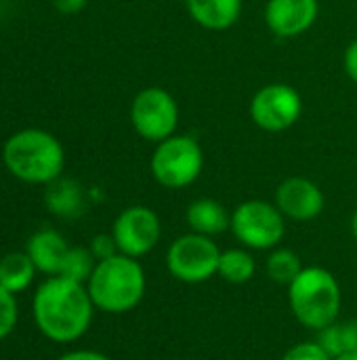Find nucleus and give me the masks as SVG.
<instances>
[{"label":"nucleus","instance_id":"obj_1","mask_svg":"<svg viewBox=\"0 0 357 360\" xmlns=\"http://www.w3.org/2000/svg\"><path fill=\"white\" fill-rule=\"evenodd\" d=\"M32 312L38 331L46 340L72 344L88 331L95 304L86 285L63 276H50L36 289Z\"/></svg>","mask_w":357,"mask_h":360},{"label":"nucleus","instance_id":"obj_2","mask_svg":"<svg viewBox=\"0 0 357 360\" xmlns=\"http://www.w3.org/2000/svg\"><path fill=\"white\" fill-rule=\"evenodd\" d=\"M2 162L19 181L48 186L63 173L65 150L50 131L32 127L13 133L4 141Z\"/></svg>","mask_w":357,"mask_h":360},{"label":"nucleus","instance_id":"obj_3","mask_svg":"<svg viewBox=\"0 0 357 360\" xmlns=\"http://www.w3.org/2000/svg\"><path fill=\"white\" fill-rule=\"evenodd\" d=\"M86 289L97 310L107 314L130 312L145 295L143 266L135 257L122 253L97 262Z\"/></svg>","mask_w":357,"mask_h":360},{"label":"nucleus","instance_id":"obj_4","mask_svg":"<svg viewBox=\"0 0 357 360\" xmlns=\"http://www.w3.org/2000/svg\"><path fill=\"white\" fill-rule=\"evenodd\" d=\"M288 302L303 327L320 331L339 319L343 302L341 285L326 268L309 266L288 285Z\"/></svg>","mask_w":357,"mask_h":360},{"label":"nucleus","instance_id":"obj_5","mask_svg":"<svg viewBox=\"0 0 357 360\" xmlns=\"http://www.w3.org/2000/svg\"><path fill=\"white\" fill-rule=\"evenodd\" d=\"M151 175L168 190H183L191 186L204 169V150L191 135H170L156 143L151 154Z\"/></svg>","mask_w":357,"mask_h":360},{"label":"nucleus","instance_id":"obj_6","mask_svg":"<svg viewBox=\"0 0 357 360\" xmlns=\"http://www.w3.org/2000/svg\"><path fill=\"white\" fill-rule=\"evenodd\" d=\"M229 230L248 249H276L286 234V217L267 200H246L231 213Z\"/></svg>","mask_w":357,"mask_h":360},{"label":"nucleus","instance_id":"obj_7","mask_svg":"<svg viewBox=\"0 0 357 360\" xmlns=\"http://www.w3.org/2000/svg\"><path fill=\"white\" fill-rule=\"evenodd\" d=\"M221 251L210 236L204 234H183L166 251L168 272L187 285H198L213 278L219 272Z\"/></svg>","mask_w":357,"mask_h":360},{"label":"nucleus","instance_id":"obj_8","mask_svg":"<svg viewBox=\"0 0 357 360\" xmlns=\"http://www.w3.org/2000/svg\"><path fill=\"white\" fill-rule=\"evenodd\" d=\"M130 124L141 139L160 143L177 133L179 105L166 89L147 86L130 103Z\"/></svg>","mask_w":357,"mask_h":360},{"label":"nucleus","instance_id":"obj_9","mask_svg":"<svg viewBox=\"0 0 357 360\" xmlns=\"http://www.w3.org/2000/svg\"><path fill=\"white\" fill-rule=\"evenodd\" d=\"M248 112L259 129L267 133H282L301 118L303 99L295 86L286 82H274L255 93Z\"/></svg>","mask_w":357,"mask_h":360},{"label":"nucleus","instance_id":"obj_10","mask_svg":"<svg viewBox=\"0 0 357 360\" xmlns=\"http://www.w3.org/2000/svg\"><path fill=\"white\" fill-rule=\"evenodd\" d=\"M112 236L122 255L139 259L158 245L162 236V224L154 209L145 205H133L116 217Z\"/></svg>","mask_w":357,"mask_h":360},{"label":"nucleus","instance_id":"obj_11","mask_svg":"<svg viewBox=\"0 0 357 360\" xmlns=\"http://www.w3.org/2000/svg\"><path fill=\"white\" fill-rule=\"evenodd\" d=\"M326 198L320 186L307 177H288L276 190V207L286 219L311 221L324 211Z\"/></svg>","mask_w":357,"mask_h":360},{"label":"nucleus","instance_id":"obj_12","mask_svg":"<svg viewBox=\"0 0 357 360\" xmlns=\"http://www.w3.org/2000/svg\"><path fill=\"white\" fill-rule=\"evenodd\" d=\"M318 15V0H269L265 4V23L278 38L305 34L316 23Z\"/></svg>","mask_w":357,"mask_h":360},{"label":"nucleus","instance_id":"obj_13","mask_svg":"<svg viewBox=\"0 0 357 360\" xmlns=\"http://www.w3.org/2000/svg\"><path fill=\"white\" fill-rule=\"evenodd\" d=\"M67 251H69V247H67L65 238L53 228H42V230L34 232L25 245V253L34 262L36 270L42 274H48V276L59 274Z\"/></svg>","mask_w":357,"mask_h":360},{"label":"nucleus","instance_id":"obj_14","mask_svg":"<svg viewBox=\"0 0 357 360\" xmlns=\"http://www.w3.org/2000/svg\"><path fill=\"white\" fill-rule=\"evenodd\" d=\"M191 19L206 30H229L242 15V0H185Z\"/></svg>","mask_w":357,"mask_h":360},{"label":"nucleus","instance_id":"obj_15","mask_svg":"<svg viewBox=\"0 0 357 360\" xmlns=\"http://www.w3.org/2000/svg\"><path fill=\"white\" fill-rule=\"evenodd\" d=\"M185 219L196 234L204 236H217L229 230L231 226V213L215 198H196L185 213Z\"/></svg>","mask_w":357,"mask_h":360},{"label":"nucleus","instance_id":"obj_16","mask_svg":"<svg viewBox=\"0 0 357 360\" xmlns=\"http://www.w3.org/2000/svg\"><path fill=\"white\" fill-rule=\"evenodd\" d=\"M44 202H46L50 213L65 217V219H74V217L84 213L86 196H84L82 186L76 179L59 177L46 186Z\"/></svg>","mask_w":357,"mask_h":360},{"label":"nucleus","instance_id":"obj_17","mask_svg":"<svg viewBox=\"0 0 357 360\" xmlns=\"http://www.w3.org/2000/svg\"><path fill=\"white\" fill-rule=\"evenodd\" d=\"M36 272L38 270L25 251L23 253H19V251L6 253L0 259V285L11 293L25 291L32 285Z\"/></svg>","mask_w":357,"mask_h":360},{"label":"nucleus","instance_id":"obj_18","mask_svg":"<svg viewBox=\"0 0 357 360\" xmlns=\"http://www.w3.org/2000/svg\"><path fill=\"white\" fill-rule=\"evenodd\" d=\"M257 272L255 257L246 249H227L219 259V276L229 285H246Z\"/></svg>","mask_w":357,"mask_h":360},{"label":"nucleus","instance_id":"obj_19","mask_svg":"<svg viewBox=\"0 0 357 360\" xmlns=\"http://www.w3.org/2000/svg\"><path fill=\"white\" fill-rule=\"evenodd\" d=\"M265 272L274 283L288 287L303 272V262L292 249H274L265 262Z\"/></svg>","mask_w":357,"mask_h":360},{"label":"nucleus","instance_id":"obj_20","mask_svg":"<svg viewBox=\"0 0 357 360\" xmlns=\"http://www.w3.org/2000/svg\"><path fill=\"white\" fill-rule=\"evenodd\" d=\"M95 266H97V259L90 253V249H86V247H69L57 276H63V278H69L74 283L86 285L88 278L95 272Z\"/></svg>","mask_w":357,"mask_h":360},{"label":"nucleus","instance_id":"obj_21","mask_svg":"<svg viewBox=\"0 0 357 360\" xmlns=\"http://www.w3.org/2000/svg\"><path fill=\"white\" fill-rule=\"evenodd\" d=\"M17 321H19V306H17L15 293L6 291L0 285V342L6 340L15 331Z\"/></svg>","mask_w":357,"mask_h":360},{"label":"nucleus","instance_id":"obj_22","mask_svg":"<svg viewBox=\"0 0 357 360\" xmlns=\"http://www.w3.org/2000/svg\"><path fill=\"white\" fill-rule=\"evenodd\" d=\"M282 360H332V356L318 342H303L292 346Z\"/></svg>","mask_w":357,"mask_h":360},{"label":"nucleus","instance_id":"obj_23","mask_svg":"<svg viewBox=\"0 0 357 360\" xmlns=\"http://www.w3.org/2000/svg\"><path fill=\"white\" fill-rule=\"evenodd\" d=\"M316 342L332 356V359H337V356H343V344H341V331H339V323H332V325H328V327H324V329H320L318 331V338H316Z\"/></svg>","mask_w":357,"mask_h":360},{"label":"nucleus","instance_id":"obj_24","mask_svg":"<svg viewBox=\"0 0 357 360\" xmlns=\"http://www.w3.org/2000/svg\"><path fill=\"white\" fill-rule=\"evenodd\" d=\"M90 253L95 255V259L97 262H103V259H109V257H114V255H118L120 251H118V245H116V240H114V236L112 234H97L93 240H90Z\"/></svg>","mask_w":357,"mask_h":360},{"label":"nucleus","instance_id":"obj_25","mask_svg":"<svg viewBox=\"0 0 357 360\" xmlns=\"http://www.w3.org/2000/svg\"><path fill=\"white\" fill-rule=\"evenodd\" d=\"M339 331H341L343 354H357V319L339 323Z\"/></svg>","mask_w":357,"mask_h":360},{"label":"nucleus","instance_id":"obj_26","mask_svg":"<svg viewBox=\"0 0 357 360\" xmlns=\"http://www.w3.org/2000/svg\"><path fill=\"white\" fill-rule=\"evenodd\" d=\"M343 63H345V72L347 76L357 84V38L353 42H349V46L345 49V57H343Z\"/></svg>","mask_w":357,"mask_h":360},{"label":"nucleus","instance_id":"obj_27","mask_svg":"<svg viewBox=\"0 0 357 360\" xmlns=\"http://www.w3.org/2000/svg\"><path fill=\"white\" fill-rule=\"evenodd\" d=\"M50 2L61 15H76L88 4V0H50Z\"/></svg>","mask_w":357,"mask_h":360},{"label":"nucleus","instance_id":"obj_28","mask_svg":"<svg viewBox=\"0 0 357 360\" xmlns=\"http://www.w3.org/2000/svg\"><path fill=\"white\" fill-rule=\"evenodd\" d=\"M57 360H112L109 356L95 352V350H72L63 356H59Z\"/></svg>","mask_w":357,"mask_h":360},{"label":"nucleus","instance_id":"obj_29","mask_svg":"<svg viewBox=\"0 0 357 360\" xmlns=\"http://www.w3.org/2000/svg\"><path fill=\"white\" fill-rule=\"evenodd\" d=\"M351 234H353V238L357 240V209L356 213H353V217H351Z\"/></svg>","mask_w":357,"mask_h":360},{"label":"nucleus","instance_id":"obj_30","mask_svg":"<svg viewBox=\"0 0 357 360\" xmlns=\"http://www.w3.org/2000/svg\"><path fill=\"white\" fill-rule=\"evenodd\" d=\"M332 360H357V354H343V356H337Z\"/></svg>","mask_w":357,"mask_h":360},{"label":"nucleus","instance_id":"obj_31","mask_svg":"<svg viewBox=\"0 0 357 360\" xmlns=\"http://www.w3.org/2000/svg\"><path fill=\"white\" fill-rule=\"evenodd\" d=\"M0 259H2V257H0Z\"/></svg>","mask_w":357,"mask_h":360}]
</instances>
